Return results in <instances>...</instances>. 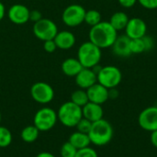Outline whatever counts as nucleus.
Returning <instances> with one entry per match:
<instances>
[{"label":"nucleus","instance_id":"1","mask_svg":"<svg viewBox=\"0 0 157 157\" xmlns=\"http://www.w3.org/2000/svg\"><path fill=\"white\" fill-rule=\"evenodd\" d=\"M89 41L98 48H111L118 37V31L110 25L109 21H101L89 30Z\"/></svg>","mask_w":157,"mask_h":157},{"label":"nucleus","instance_id":"2","mask_svg":"<svg viewBox=\"0 0 157 157\" xmlns=\"http://www.w3.org/2000/svg\"><path fill=\"white\" fill-rule=\"evenodd\" d=\"M113 134L112 125L104 119L93 122L88 132L91 144L96 146H104L109 144L113 138Z\"/></svg>","mask_w":157,"mask_h":157},{"label":"nucleus","instance_id":"3","mask_svg":"<svg viewBox=\"0 0 157 157\" xmlns=\"http://www.w3.org/2000/svg\"><path fill=\"white\" fill-rule=\"evenodd\" d=\"M102 57L101 49L91 41H86L80 45L77 51V59L84 68H93L99 64Z\"/></svg>","mask_w":157,"mask_h":157},{"label":"nucleus","instance_id":"4","mask_svg":"<svg viewBox=\"0 0 157 157\" xmlns=\"http://www.w3.org/2000/svg\"><path fill=\"white\" fill-rule=\"evenodd\" d=\"M58 121L65 127H75L78 121L83 118L82 108L75 105L72 101L62 104L57 111Z\"/></svg>","mask_w":157,"mask_h":157},{"label":"nucleus","instance_id":"5","mask_svg":"<svg viewBox=\"0 0 157 157\" xmlns=\"http://www.w3.org/2000/svg\"><path fill=\"white\" fill-rule=\"evenodd\" d=\"M58 121L57 112L48 107L40 109L34 115L33 125L40 132H49L56 124Z\"/></svg>","mask_w":157,"mask_h":157},{"label":"nucleus","instance_id":"6","mask_svg":"<svg viewBox=\"0 0 157 157\" xmlns=\"http://www.w3.org/2000/svg\"><path fill=\"white\" fill-rule=\"evenodd\" d=\"M97 77L98 83L108 89H110L117 87L121 84L122 80V74L118 67L114 65H107L99 69L97 74Z\"/></svg>","mask_w":157,"mask_h":157},{"label":"nucleus","instance_id":"7","mask_svg":"<svg viewBox=\"0 0 157 157\" xmlns=\"http://www.w3.org/2000/svg\"><path fill=\"white\" fill-rule=\"evenodd\" d=\"M32 30L34 36L42 41L53 40L58 33V28L55 22L50 18L43 17L33 24Z\"/></svg>","mask_w":157,"mask_h":157},{"label":"nucleus","instance_id":"8","mask_svg":"<svg viewBox=\"0 0 157 157\" xmlns=\"http://www.w3.org/2000/svg\"><path fill=\"white\" fill-rule=\"evenodd\" d=\"M86 9L78 4H72L66 6L62 14V20L64 25L74 28L81 25L85 21Z\"/></svg>","mask_w":157,"mask_h":157},{"label":"nucleus","instance_id":"9","mask_svg":"<svg viewBox=\"0 0 157 157\" xmlns=\"http://www.w3.org/2000/svg\"><path fill=\"white\" fill-rule=\"evenodd\" d=\"M30 95L34 101L39 104H48L54 98V90L51 85L45 82H37L30 88Z\"/></svg>","mask_w":157,"mask_h":157},{"label":"nucleus","instance_id":"10","mask_svg":"<svg viewBox=\"0 0 157 157\" xmlns=\"http://www.w3.org/2000/svg\"><path fill=\"white\" fill-rule=\"evenodd\" d=\"M139 125L142 129L147 132H154L157 130V107L152 106L144 109L139 114Z\"/></svg>","mask_w":157,"mask_h":157},{"label":"nucleus","instance_id":"11","mask_svg":"<svg viewBox=\"0 0 157 157\" xmlns=\"http://www.w3.org/2000/svg\"><path fill=\"white\" fill-rule=\"evenodd\" d=\"M124 30L125 35L131 40L142 39L147 33V25L144 19L140 17H132L129 19Z\"/></svg>","mask_w":157,"mask_h":157},{"label":"nucleus","instance_id":"12","mask_svg":"<svg viewBox=\"0 0 157 157\" xmlns=\"http://www.w3.org/2000/svg\"><path fill=\"white\" fill-rule=\"evenodd\" d=\"M30 10L22 4H15L11 6L7 11L9 20L16 25L26 24L29 20Z\"/></svg>","mask_w":157,"mask_h":157},{"label":"nucleus","instance_id":"13","mask_svg":"<svg viewBox=\"0 0 157 157\" xmlns=\"http://www.w3.org/2000/svg\"><path fill=\"white\" fill-rule=\"evenodd\" d=\"M89 102L102 105L106 103L109 98V89L99 83H96L92 86L86 89Z\"/></svg>","mask_w":157,"mask_h":157},{"label":"nucleus","instance_id":"14","mask_svg":"<svg viewBox=\"0 0 157 157\" xmlns=\"http://www.w3.org/2000/svg\"><path fill=\"white\" fill-rule=\"evenodd\" d=\"M75 83L79 88L86 90L98 83L97 74L92 68H83L75 76Z\"/></svg>","mask_w":157,"mask_h":157},{"label":"nucleus","instance_id":"15","mask_svg":"<svg viewBox=\"0 0 157 157\" xmlns=\"http://www.w3.org/2000/svg\"><path fill=\"white\" fill-rule=\"evenodd\" d=\"M130 42H131V39L127 37L125 34L121 36L118 35L116 40L111 46L113 53L119 57H128L132 55L131 49H130Z\"/></svg>","mask_w":157,"mask_h":157},{"label":"nucleus","instance_id":"16","mask_svg":"<svg viewBox=\"0 0 157 157\" xmlns=\"http://www.w3.org/2000/svg\"><path fill=\"white\" fill-rule=\"evenodd\" d=\"M53 40L57 46V49L69 50L75 46L76 39L73 32L68 30H62L58 31Z\"/></svg>","mask_w":157,"mask_h":157},{"label":"nucleus","instance_id":"17","mask_svg":"<svg viewBox=\"0 0 157 157\" xmlns=\"http://www.w3.org/2000/svg\"><path fill=\"white\" fill-rule=\"evenodd\" d=\"M82 113L85 119L90 121L91 122H95L103 119L104 110L101 105L88 102L82 108Z\"/></svg>","mask_w":157,"mask_h":157},{"label":"nucleus","instance_id":"18","mask_svg":"<svg viewBox=\"0 0 157 157\" xmlns=\"http://www.w3.org/2000/svg\"><path fill=\"white\" fill-rule=\"evenodd\" d=\"M83 68L84 67L77 58H67L62 63L63 73L70 77H75Z\"/></svg>","mask_w":157,"mask_h":157},{"label":"nucleus","instance_id":"19","mask_svg":"<svg viewBox=\"0 0 157 157\" xmlns=\"http://www.w3.org/2000/svg\"><path fill=\"white\" fill-rule=\"evenodd\" d=\"M68 142L71 144H73L77 150L85 148V147H87V146H89L91 144V142H90L88 134L80 132L78 131L73 132L70 135Z\"/></svg>","mask_w":157,"mask_h":157},{"label":"nucleus","instance_id":"20","mask_svg":"<svg viewBox=\"0 0 157 157\" xmlns=\"http://www.w3.org/2000/svg\"><path fill=\"white\" fill-rule=\"evenodd\" d=\"M129 19L130 18L125 12L118 11V12H115L114 14H112L109 22L117 31H120L126 28Z\"/></svg>","mask_w":157,"mask_h":157},{"label":"nucleus","instance_id":"21","mask_svg":"<svg viewBox=\"0 0 157 157\" xmlns=\"http://www.w3.org/2000/svg\"><path fill=\"white\" fill-rule=\"evenodd\" d=\"M39 134L40 131L34 125H29L22 130L20 137L23 142L27 144H32L39 138Z\"/></svg>","mask_w":157,"mask_h":157},{"label":"nucleus","instance_id":"22","mask_svg":"<svg viewBox=\"0 0 157 157\" xmlns=\"http://www.w3.org/2000/svg\"><path fill=\"white\" fill-rule=\"evenodd\" d=\"M73 103H75V105L83 108L86 103L89 102L88 100V96H87V93H86V90L85 89H77L75 91H74L72 94H71V100Z\"/></svg>","mask_w":157,"mask_h":157},{"label":"nucleus","instance_id":"23","mask_svg":"<svg viewBox=\"0 0 157 157\" xmlns=\"http://www.w3.org/2000/svg\"><path fill=\"white\" fill-rule=\"evenodd\" d=\"M101 21H102L101 20V14L99 11H98L96 9H90V10L86 11L84 22H86L90 27H94Z\"/></svg>","mask_w":157,"mask_h":157},{"label":"nucleus","instance_id":"24","mask_svg":"<svg viewBox=\"0 0 157 157\" xmlns=\"http://www.w3.org/2000/svg\"><path fill=\"white\" fill-rule=\"evenodd\" d=\"M12 139L11 132L6 127L0 125V148H6L9 146L12 143Z\"/></svg>","mask_w":157,"mask_h":157},{"label":"nucleus","instance_id":"25","mask_svg":"<svg viewBox=\"0 0 157 157\" xmlns=\"http://www.w3.org/2000/svg\"><path fill=\"white\" fill-rule=\"evenodd\" d=\"M130 49H131L132 54H141L144 52H145V47H144V43L143 38L142 39L131 40Z\"/></svg>","mask_w":157,"mask_h":157},{"label":"nucleus","instance_id":"26","mask_svg":"<svg viewBox=\"0 0 157 157\" xmlns=\"http://www.w3.org/2000/svg\"><path fill=\"white\" fill-rule=\"evenodd\" d=\"M76 153H77V149L69 142L64 143L60 150L61 157H75Z\"/></svg>","mask_w":157,"mask_h":157},{"label":"nucleus","instance_id":"27","mask_svg":"<svg viewBox=\"0 0 157 157\" xmlns=\"http://www.w3.org/2000/svg\"><path fill=\"white\" fill-rule=\"evenodd\" d=\"M92 123H93V122H91L90 121H88V120H86V119H85V118L83 117V118L78 121V123L76 124L75 128H76V130H77L78 132L88 134V132H89V131H90V129H91V127H92Z\"/></svg>","mask_w":157,"mask_h":157},{"label":"nucleus","instance_id":"28","mask_svg":"<svg viewBox=\"0 0 157 157\" xmlns=\"http://www.w3.org/2000/svg\"><path fill=\"white\" fill-rule=\"evenodd\" d=\"M75 157H98V155L95 149L91 148L90 146H87L77 150Z\"/></svg>","mask_w":157,"mask_h":157},{"label":"nucleus","instance_id":"29","mask_svg":"<svg viewBox=\"0 0 157 157\" xmlns=\"http://www.w3.org/2000/svg\"><path fill=\"white\" fill-rule=\"evenodd\" d=\"M138 3L144 8L154 10L157 8V0H137Z\"/></svg>","mask_w":157,"mask_h":157},{"label":"nucleus","instance_id":"30","mask_svg":"<svg viewBox=\"0 0 157 157\" xmlns=\"http://www.w3.org/2000/svg\"><path fill=\"white\" fill-rule=\"evenodd\" d=\"M143 40H144V43L145 52L151 51V50H153L155 48V40L153 39V37L145 35L144 37H143Z\"/></svg>","mask_w":157,"mask_h":157},{"label":"nucleus","instance_id":"31","mask_svg":"<svg viewBox=\"0 0 157 157\" xmlns=\"http://www.w3.org/2000/svg\"><path fill=\"white\" fill-rule=\"evenodd\" d=\"M43 49L45 50V52H47L48 53H52L55 52V50L57 49V46L54 42L53 40H46L43 41Z\"/></svg>","mask_w":157,"mask_h":157},{"label":"nucleus","instance_id":"32","mask_svg":"<svg viewBox=\"0 0 157 157\" xmlns=\"http://www.w3.org/2000/svg\"><path fill=\"white\" fill-rule=\"evenodd\" d=\"M41 13L39 10H31L29 12V20H31L33 23L39 21L40 19H41Z\"/></svg>","mask_w":157,"mask_h":157},{"label":"nucleus","instance_id":"33","mask_svg":"<svg viewBox=\"0 0 157 157\" xmlns=\"http://www.w3.org/2000/svg\"><path fill=\"white\" fill-rule=\"evenodd\" d=\"M119 4L125 8H131L135 6V4L138 2L137 0H118Z\"/></svg>","mask_w":157,"mask_h":157},{"label":"nucleus","instance_id":"34","mask_svg":"<svg viewBox=\"0 0 157 157\" xmlns=\"http://www.w3.org/2000/svg\"><path fill=\"white\" fill-rule=\"evenodd\" d=\"M118 97H119V91H118V89L116 87L109 89V98L116 99Z\"/></svg>","mask_w":157,"mask_h":157},{"label":"nucleus","instance_id":"35","mask_svg":"<svg viewBox=\"0 0 157 157\" xmlns=\"http://www.w3.org/2000/svg\"><path fill=\"white\" fill-rule=\"evenodd\" d=\"M150 140H151L152 144L155 148H157V130L151 132V138H150Z\"/></svg>","mask_w":157,"mask_h":157},{"label":"nucleus","instance_id":"36","mask_svg":"<svg viewBox=\"0 0 157 157\" xmlns=\"http://www.w3.org/2000/svg\"><path fill=\"white\" fill-rule=\"evenodd\" d=\"M5 15H6V7L4 6V4L0 1V22L4 18Z\"/></svg>","mask_w":157,"mask_h":157},{"label":"nucleus","instance_id":"37","mask_svg":"<svg viewBox=\"0 0 157 157\" xmlns=\"http://www.w3.org/2000/svg\"><path fill=\"white\" fill-rule=\"evenodd\" d=\"M36 157H56L54 155H52V153L49 152H40V154L37 155Z\"/></svg>","mask_w":157,"mask_h":157},{"label":"nucleus","instance_id":"38","mask_svg":"<svg viewBox=\"0 0 157 157\" xmlns=\"http://www.w3.org/2000/svg\"><path fill=\"white\" fill-rule=\"evenodd\" d=\"M1 120H2V116H1V112H0V125H1Z\"/></svg>","mask_w":157,"mask_h":157}]
</instances>
